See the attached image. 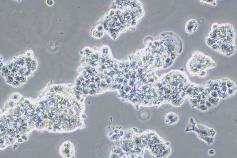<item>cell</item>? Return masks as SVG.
<instances>
[{
	"label": "cell",
	"instance_id": "cell-3",
	"mask_svg": "<svg viewBox=\"0 0 237 158\" xmlns=\"http://www.w3.org/2000/svg\"><path fill=\"white\" fill-rule=\"evenodd\" d=\"M198 23L196 20L194 19H191L187 20L185 25V29L186 33L190 34L194 33L197 30Z\"/></svg>",
	"mask_w": 237,
	"mask_h": 158
},
{
	"label": "cell",
	"instance_id": "cell-1",
	"mask_svg": "<svg viewBox=\"0 0 237 158\" xmlns=\"http://www.w3.org/2000/svg\"><path fill=\"white\" fill-rule=\"evenodd\" d=\"M235 31L228 23H212L206 38V44L221 53L225 55L233 53L235 50Z\"/></svg>",
	"mask_w": 237,
	"mask_h": 158
},
{
	"label": "cell",
	"instance_id": "cell-2",
	"mask_svg": "<svg viewBox=\"0 0 237 158\" xmlns=\"http://www.w3.org/2000/svg\"><path fill=\"white\" fill-rule=\"evenodd\" d=\"M215 64L212 58L202 52H194L186 64L188 69L192 68L193 70L206 69L212 67Z\"/></svg>",
	"mask_w": 237,
	"mask_h": 158
},
{
	"label": "cell",
	"instance_id": "cell-4",
	"mask_svg": "<svg viewBox=\"0 0 237 158\" xmlns=\"http://www.w3.org/2000/svg\"><path fill=\"white\" fill-rule=\"evenodd\" d=\"M201 3H205L208 4L216 5V0H200Z\"/></svg>",
	"mask_w": 237,
	"mask_h": 158
}]
</instances>
